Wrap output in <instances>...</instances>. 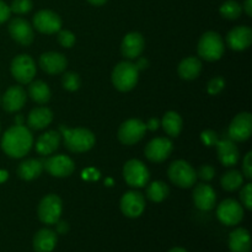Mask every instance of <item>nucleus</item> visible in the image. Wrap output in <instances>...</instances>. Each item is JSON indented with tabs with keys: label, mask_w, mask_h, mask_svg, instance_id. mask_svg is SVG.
<instances>
[{
	"label": "nucleus",
	"mask_w": 252,
	"mask_h": 252,
	"mask_svg": "<svg viewBox=\"0 0 252 252\" xmlns=\"http://www.w3.org/2000/svg\"><path fill=\"white\" fill-rule=\"evenodd\" d=\"M33 145L31 130L24 125H15L2 134L1 149L12 159H21L27 155Z\"/></svg>",
	"instance_id": "f257e3e1"
},
{
	"label": "nucleus",
	"mask_w": 252,
	"mask_h": 252,
	"mask_svg": "<svg viewBox=\"0 0 252 252\" xmlns=\"http://www.w3.org/2000/svg\"><path fill=\"white\" fill-rule=\"evenodd\" d=\"M59 133L64 139V145L71 153H86L94 148L96 143L95 134L86 128H66L59 126Z\"/></svg>",
	"instance_id": "f03ea898"
},
{
	"label": "nucleus",
	"mask_w": 252,
	"mask_h": 252,
	"mask_svg": "<svg viewBox=\"0 0 252 252\" xmlns=\"http://www.w3.org/2000/svg\"><path fill=\"white\" fill-rule=\"evenodd\" d=\"M139 79V70L132 62H121L112 70L111 80L118 91L127 93L135 88Z\"/></svg>",
	"instance_id": "7ed1b4c3"
},
{
	"label": "nucleus",
	"mask_w": 252,
	"mask_h": 252,
	"mask_svg": "<svg viewBox=\"0 0 252 252\" xmlns=\"http://www.w3.org/2000/svg\"><path fill=\"white\" fill-rule=\"evenodd\" d=\"M225 52V44L219 33L208 31L201 36L197 46V53L203 61L216 62L223 57Z\"/></svg>",
	"instance_id": "20e7f679"
},
{
	"label": "nucleus",
	"mask_w": 252,
	"mask_h": 252,
	"mask_svg": "<svg viewBox=\"0 0 252 252\" xmlns=\"http://www.w3.org/2000/svg\"><path fill=\"white\" fill-rule=\"evenodd\" d=\"M167 176L175 186L180 189H191L197 181V172L189 162L175 160L167 169Z\"/></svg>",
	"instance_id": "39448f33"
},
{
	"label": "nucleus",
	"mask_w": 252,
	"mask_h": 252,
	"mask_svg": "<svg viewBox=\"0 0 252 252\" xmlns=\"http://www.w3.org/2000/svg\"><path fill=\"white\" fill-rule=\"evenodd\" d=\"M63 211V202L61 197L54 193L47 194L41 199L37 208L39 220L47 225H54L61 219Z\"/></svg>",
	"instance_id": "423d86ee"
},
{
	"label": "nucleus",
	"mask_w": 252,
	"mask_h": 252,
	"mask_svg": "<svg viewBox=\"0 0 252 252\" xmlns=\"http://www.w3.org/2000/svg\"><path fill=\"white\" fill-rule=\"evenodd\" d=\"M10 71L17 83L30 84L36 76V63L29 54H20L12 59Z\"/></svg>",
	"instance_id": "0eeeda50"
},
{
	"label": "nucleus",
	"mask_w": 252,
	"mask_h": 252,
	"mask_svg": "<svg viewBox=\"0 0 252 252\" xmlns=\"http://www.w3.org/2000/svg\"><path fill=\"white\" fill-rule=\"evenodd\" d=\"M123 177L128 186L140 189L147 186L150 180V172L148 167L140 160H128L123 166Z\"/></svg>",
	"instance_id": "6e6552de"
},
{
	"label": "nucleus",
	"mask_w": 252,
	"mask_h": 252,
	"mask_svg": "<svg viewBox=\"0 0 252 252\" xmlns=\"http://www.w3.org/2000/svg\"><path fill=\"white\" fill-rule=\"evenodd\" d=\"M147 132V127L143 121L138 118H130L125 121L118 128L117 137L122 144L133 145L143 139Z\"/></svg>",
	"instance_id": "1a4fd4ad"
},
{
	"label": "nucleus",
	"mask_w": 252,
	"mask_h": 252,
	"mask_svg": "<svg viewBox=\"0 0 252 252\" xmlns=\"http://www.w3.org/2000/svg\"><path fill=\"white\" fill-rule=\"evenodd\" d=\"M217 217L224 225H238L244 219V207L235 199L226 198L217 208Z\"/></svg>",
	"instance_id": "9d476101"
},
{
	"label": "nucleus",
	"mask_w": 252,
	"mask_h": 252,
	"mask_svg": "<svg viewBox=\"0 0 252 252\" xmlns=\"http://www.w3.org/2000/svg\"><path fill=\"white\" fill-rule=\"evenodd\" d=\"M43 167L51 176L63 179V177H69L75 170V164L73 159L66 155H52L47 158L43 161Z\"/></svg>",
	"instance_id": "9b49d317"
},
{
	"label": "nucleus",
	"mask_w": 252,
	"mask_h": 252,
	"mask_svg": "<svg viewBox=\"0 0 252 252\" xmlns=\"http://www.w3.org/2000/svg\"><path fill=\"white\" fill-rule=\"evenodd\" d=\"M229 138L234 142H246L252 134V116L249 112H240L233 118L228 129Z\"/></svg>",
	"instance_id": "f8f14e48"
},
{
	"label": "nucleus",
	"mask_w": 252,
	"mask_h": 252,
	"mask_svg": "<svg viewBox=\"0 0 252 252\" xmlns=\"http://www.w3.org/2000/svg\"><path fill=\"white\" fill-rule=\"evenodd\" d=\"M174 144L171 139L165 137L154 138L145 147V157L152 162H162L171 155Z\"/></svg>",
	"instance_id": "ddd939ff"
},
{
	"label": "nucleus",
	"mask_w": 252,
	"mask_h": 252,
	"mask_svg": "<svg viewBox=\"0 0 252 252\" xmlns=\"http://www.w3.org/2000/svg\"><path fill=\"white\" fill-rule=\"evenodd\" d=\"M33 27L41 33L53 34L62 29V19L52 10H39L33 16Z\"/></svg>",
	"instance_id": "4468645a"
},
{
	"label": "nucleus",
	"mask_w": 252,
	"mask_h": 252,
	"mask_svg": "<svg viewBox=\"0 0 252 252\" xmlns=\"http://www.w3.org/2000/svg\"><path fill=\"white\" fill-rule=\"evenodd\" d=\"M121 212L128 218H138L144 213L145 198L143 193L138 191L126 192L120 202Z\"/></svg>",
	"instance_id": "2eb2a0df"
},
{
	"label": "nucleus",
	"mask_w": 252,
	"mask_h": 252,
	"mask_svg": "<svg viewBox=\"0 0 252 252\" xmlns=\"http://www.w3.org/2000/svg\"><path fill=\"white\" fill-rule=\"evenodd\" d=\"M9 33L15 42L22 46H29L33 42V29L29 21L21 17H15L9 24Z\"/></svg>",
	"instance_id": "dca6fc26"
},
{
	"label": "nucleus",
	"mask_w": 252,
	"mask_h": 252,
	"mask_svg": "<svg viewBox=\"0 0 252 252\" xmlns=\"http://www.w3.org/2000/svg\"><path fill=\"white\" fill-rule=\"evenodd\" d=\"M27 100V94L25 89L20 85L10 86L2 95L1 105L6 112L14 113L21 110Z\"/></svg>",
	"instance_id": "f3484780"
},
{
	"label": "nucleus",
	"mask_w": 252,
	"mask_h": 252,
	"mask_svg": "<svg viewBox=\"0 0 252 252\" xmlns=\"http://www.w3.org/2000/svg\"><path fill=\"white\" fill-rule=\"evenodd\" d=\"M193 203L197 209L202 212H209L214 208L217 202V193L209 185L199 184L194 187L192 193Z\"/></svg>",
	"instance_id": "a211bd4d"
},
{
	"label": "nucleus",
	"mask_w": 252,
	"mask_h": 252,
	"mask_svg": "<svg viewBox=\"0 0 252 252\" xmlns=\"http://www.w3.org/2000/svg\"><path fill=\"white\" fill-rule=\"evenodd\" d=\"M252 43V30L249 26H236L226 34V44L230 49L243 52Z\"/></svg>",
	"instance_id": "6ab92c4d"
},
{
	"label": "nucleus",
	"mask_w": 252,
	"mask_h": 252,
	"mask_svg": "<svg viewBox=\"0 0 252 252\" xmlns=\"http://www.w3.org/2000/svg\"><path fill=\"white\" fill-rule=\"evenodd\" d=\"M38 64L42 70L46 71L47 74L57 75L65 70L68 61H66L65 56L59 52H46L39 56Z\"/></svg>",
	"instance_id": "aec40b11"
},
{
	"label": "nucleus",
	"mask_w": 252,
	"mask_h": 252,
	"mask_svg": "<svg viewBox=\"0 0 252 252\" xmlns=\"http://www.w3.org/2000/svg\"><path fill=\"white\" fill-rule=\"evenodd\" d=\"M145 47L144 37L139 32H130L125 36L121 43V52L127 59H137Z\"/></svg>",
	"instance_id": "412c9836"
},
{
	"label": "nucleus",
	"mask_w": 252,
	"mask_h": 252,
	"mask_svg": "<svg viewBox=\"0 0 252 252\" xmlns=\"http://www.w3.org/2000/svg\"><path fill=\"white\" fill-rule=\"evenodd\" d=\"M216 147L218 159L221 165L229 167L238 164L239 159H240V153H239V149L234 140H231L230 138L229 139L218 140Z\"/></svg>",
	"instance_id": "4be33fe9"
},
{
	"label": "nucleus",
	"mask_w": 252,
	"mask_h": 252,
	"mask_svg": "<svg viewBox=\"0 0 252 252\" xmlns=\"http://www.w3.org/2000/svg\"><path fill=\"white\" fill-rule=\"evenodd\" d=\"M62 135L58 130H48L37 138L36 152L42 157L52 155L61 145Z\"/></svg>",
	"instance_id": "5701e85b"
},
{
	"label": "nucleus",
	"mask_w": 252,
	"mask_h": 252,
	"mask_svg": "<svg viewBox=\"0 0 252 252\" xmlns=\"http://www.w3.org/2000/svg\"><path fill=\"white\" fill-rule=\"evenodd\" d=\"M53 121V112L48 107H36L29 113L27 126L33 130H41L48 127Z\"/></svg>",
	"instance_id": "b1692460"
},
{
	"label": "nucleus",
	"mask_w": 252,
	"mask_h": 252,
	"mask_svg": "<svg viewBox=\"0 0 252 252\" xmlns=\"http://www.w3.org/2000/svg\"><path fill=\"white\" fill-rule=\"evenodd\" d=\"M57 234L51 229H41L33 236V250L36 252H52L57 245Z\"/></svg>",
	"instance_id": "393cba45"
},
{
	"label": "nucleus",
	"mask_w": 252,
	"mask_h": 252,
	"mask_svg": "<svg viewBox=\"0 0 252 252\" xmlns=\"http://www.w3.org/2000/svg\"><path fill=\"white\" fill-rule=\"evenodd\" d=\"M43 161L37 159H26L17 166V175L24 181H32L43 172Z\"/></svg>",
	"instance_id": "a878e982"
},
{
	"label": "nucleus",
	"mask_w": 252,
	"mask_h": 252,
	"mask_svg": "<svg viewBox=\"0 0 252 252\" xmlns=\"http://www.w3.org/2000/svg\"><path fill=\"white\" fill-rule=\"evenodd\" d=\"M201 71L202 62L196 57H187L184 61L180 62L179 66H177L179 76L184 80H194L198 78Z\"/></svg>",
	"instance_id": "bb28decb"
},
{
	"label": "nucleus",
	"mask_w": 252,
	"mask_h": 252,
	"mask_svg": "<svg viewBox=\"0 0 252 252\" xmlns=\"http://www.w3.org/2000/svg\"><path fill=\"white\" fill-rule=\"evenodd\" d=\"M229 249L231 252H250V233L244 228H239L231 231L229 235Z\"/></svg>",
	"instance_id": "cd10ccee"
},
{
	"label": "nucleus",
	"mask_w": 252,
	"mask_h": 252,
	"mask_svg": "<svg viewBox=\"0 0 252 252\" xmlns=\"http://www.w3.org/2000/svg\"><path fill=\"white\" fill-rule=\"evenodd\" d=\"M27 95L31 97L32 101L39 105H46L49 100H51V89H49L48 84L44 83L43 80H32L29 84V91Z\"/></svg>",
	"instance_id": "c85d7f7f"
},
{
	"label": "nucleus",
	"mask_w": 252,
	"mask_h": 252,
	"mask_svg": "<svg viewBox=\"0 0 252 252\" xmlns=\"http://www.w3.org/2000/svg\"><path fill=\"white\" fill-rule=\"evenodd\" d=\"M161 126L164 128L165 133L172 138L179 137L180 133L182 130V126H184V121H182L181 116L175 111H169L164 115L161 120Z\"/></svg>",
	"instance_id": "c756f323"
},
{
	"label": "nucleus",
	"mask_w": 252,
	"mask_h": 252,
	"mask_svg": "<svg viewBox=\"0 0 252 252\" xmlns=\"http://www.w3.org/2000/svg\"><path fill=\"white\" fill-rule=\"evenodd\" d=\"M170 189L165 182L162 181H153L150 182L145 189V196L149 201L155 202V203H160V202L165 201L169 197Z\"/></svg>",
	"instance_id": "7c9ffc66"
},
{
	"label": "nucleus",
	"mask_w": 252,
	"mask_h": 252,
	"mask_svg": "<svg viewBox=\"0 0 252 252\" xmlns=\"http://www.w3.org/2000/svg\"><path fill=\"white\" fill-rule=\"evenodd\" d=\"M220 185L225 191L234 192L244 185V176L238 170H230L225 172L220 179Z\"/></svg>",
	"instance_id": "2f4dec72"
},
{
	"label": "nucleus",
	"mask_w": 252,
	"mask_h": 252,
	"mask_svg": "<svg viewBox=\"0 0 252 252\" xmlns=\"http://www.w3.org/2000/svg\"><path fill=\"white\" fill-rule=\"evenodd\" d=\"M221 16L226 20H236L240 17L241 12H243V7L235 0H226L225 2H223L219 9Z\"/></svg>",
	"instance_id": "473e14b6"
},
{
	"label": "nucleus",
	"mask_w": 252,
	"mask_h": 252,
	"mask_svg": "<svg viewBox=\"0 0 252 252\" xmlns=\"http://www.w3.org/2000/svg\"><path fill=\"white\" fill-rule=\"evenodd\" d=\"M62 85L65 89L66 91H70V93H74V91L79 90L81 85L80 76L78 75L74 71H66L63 76H62Z\"/></svg>",
	"instance_id": "72a5a7b5"
},
{
	"label": "nucleus",
	"mask_w": 252,
	"mask_h": 252,
	"mask_svg": "<svg viewBox=\"0 0 252 252\" xmlns=\"http://www.w3.org/2000/svg\"><path fill=\"white\" fill-rule=\"evenodd\" d=\"M58 42L64 48H71L75 44V34L69 30H59L58 31Z\"/></svg>",
	"instance_id": "f704fd0d"
},
{
	"label": "nucleus",
	"mask_w": 252,
	"mask_h": 252,
	"mask_svg": "<svg viewBox=\"0 0 252 252\" xmlns=\"http://www.w3.org/2000/svg\"><path fill=\"white\" fill-rule=\"evenodd\" d=\"M33 7V4H32V0H14L10 6V10L15 14L24 15L30 12Z\"/></svg>",
	"instance_id": "c9c22d12"
},
{
	"label": "nucleus",
	"mask_w": 252,
	"mask_h": 252,
	"mask_svg": "<svg viewBox=\"0 0 252 252\" xmlns=\"http://www.w3.org/2000/svg\"><path fill=\"white\" fill-rule=\"evenodd\" d=\"M225 88V80L221 76H216V78L211 79L207 85V91L211 95H218Z\"/></svg>",
	"instance_id": "e433bc0d"
},
{
	"label": "nucleus",
	"mask_w": 252,
	"mask_h": 252,
	"mask_svg": "<svg viewBox=\"0 0 252 252\" xmlns=\"http://www.w3.org/2000/svg\"><path fill=\"white\" fill-rule=\"evenodd\" d=\"M240 201H241V206L244 208H246L248 211H251L252 209V185L251 184H246L245 186L243 187L240 192Z\"/></svg>",
	"instance_id": "4c0bfd02"
},
{
	"label": "nucleus",
	"mask_w": 252,
	"mask_h": 252,
	"mask_svg": "<svg viewBox=\"0 0 252 252\" xmlns=\"http://www.w3.org/2000/svg\"><path fill=\"white\" fill-rule=\"evenodd\" d=\"M201 140L206 147H213L218 143L219 135L218 133L212 129H206L201 133Z\"/></svg>",
	"instance_id": "58836bf2"
},
{
	"label": "nucleus",
	"mask_w": 252,
	"mask_h": 252,
	"mask_svg": "<svg viewBox=\"0 0 252 252\" xmlns=\"http://www.w3.org/2000/svg\"><path fill=\"white\" fill-rule=\"evenodd\" d=\"M197 172V177H199L201 180H203V181H211V180H213V177L216 176V170H214L213 166H211V165H203V166L199 167L198 171Z\"/></svg>",
	"instance_id": "ea45409f"
},
{
	"label": "nucleus",
	"mask_w": 252,
	"mask_h": 252,
	"mask_svg": "<svg viewBox=\"0 0 252 252\" xmlns=\"http://www.w3.org/2000/svg\"><path fill=\"white\" fill-rule=\"evenodd\" d=\"M243 174L248 180L252 179V152H249L243 160Z\"/></svg>",
	"instance_id": "a19ab883"
},
{
	"label": "nucleus",
	"mask_w": 252,
	"mask_h": 252,
	"mask_svg": "<svg viewBox=\"0 0 252 252\" xmlns=\"http://www.w3.org/2000/svg\"><path fill=\"white\" fill-rule=\"evenodd\" d=\"M81 175H83L84 180H88V181H96V180H98V177H100V171L94 169V167H88V169L84 170Z\"/></svg>",
	"instance_id": "79ce46f5"
},
{
	"label": "nucleus",
	"mask_w": 252,
	"mask_h": 252,
	"mask_svg": "<svg viewBox=\"0 0 252 252\" xmlns=\"http://www.w3.org/2000/svg\"><path fill=\"white\" fill-rule=\"evenodd\" d=\"M10 14H11L10 6H7L6 2L0 0V25L4 24V22H6L9 20Z\"/></svg>",
	"instance_id": "37998d69"
},
{
	"label": "nucleus",
	"mask_w": 252,
	"mask_h": 252,
	"mask_svg": "<svg viewBox=\"0 0 252 252\" xmlns=\"http://www.w3.org/2000/svg\"><path fill=\"white\" fill-rule=\"evenodd\" d=\"M57 225V233L58 234H62V235H64V234H66L69 231V224L66 223L65 220H58L56 223Z\"/></svg>",
	"instance_id": "c03bdc74"
},
{
	"label": "nucleus",
	"mask_w": 252,
	"mask_h": 252,
	"mask_svg": "<svg viewBox=\"0 0 252 252\" xmlns=\"http://www.w3.org/2000/svg\"><path fill=\"white\" fill-rule=\"evenodd\" d=\"M160 126V121L158 118H150L147 123H145V127L149 130H157Z\"/></svg>",
	"instance_id": "a18cd8bd"
},
{
	"label": "nucleus",
	"mask_w": 252,
	"mask_h": 252,
	"mask_svg": "<svg viewBox=\"0 0 252 252\" xmlns=\"http://www.w3.org/2000/svg\"><path fill=\"white\" fill-rule=\"evenodd\" d=\"M135 66H137L138 70H145V69L149 66V61L147 58H137V63H135Z\"/></svg>",
	"instance_id": "49530a36"
},
{
	"label": "nucleus",
	"mask_w": 252,
	"mask_h": 252,
	"mask_svg": "<svg viewBox=\"0 0 252 252\" xmlns=\"http://www.w3.org/2000/svg\"><path fill=\"white\" fill-rule=\"evenodd\" d=\"M244 11L249 17L252 16V0H245L244 2Z\"/></svg>",
	"instance_id": "de8ad7c7"
},
{
	"label": "nucleus",
	"mask_w": 252,
	"mask_h": 252,
	"mask_svg": "<svg viewBox=\"0 0 252 252\" xmlns=\"http://www.w3.org/2000/svg\"><path fill=\"white\" fill-rule=\"evenodd\" d=\"M9 179V172L6 170H0V184H4Z\"/></svg>",
	"instance_id": "09e8293b"
},
{
	"label": "nucleus",
	"mask_w": 252,
	"mask_h": 252,
	"mask_svg": "<svg viewBox=\"0 0 252 252\" xmlns=\"http://www.w3.org/2000/svg\"><path fill=\"white\" fill-rule=\"evenodd\" d=\"M91 5H95V6H101V5L106 4L107 0H88Z\"/></svg>",
	"instance_id": "8fccbe9b"
},
{
	"label": "nucleus",
	"mask_w": 252,
	"mask_h": 252,
	"mask_svg": "<svg viewBox=\"0 0 252 252\" xmlns=\"http://www.w3.org/2000/svg\"><path fill=\"white\" fill-rule=\"evenodd\" d=\"M15 122H16V125L22 126V125H24V117H22L21 115L16 116V117H15Z\"/></svg>",
	"instance_id": "3c124183"
},
{
	"label": "nucleus",
	"mask_w": 252,
	"mask_h": 252,
	"mask_svg": "<svg viewBox=\"0 0 252 252\" xmlns=\"http://www.w3.org/2000/svg\"><path fill=\"white\" fill-rule=\"evenodd\" d=\"M169 252H187V251L182 248H174V249H171Z\"/></svg>",
	"instance_id": "603ef678"
},
{
	"label": "nucleus",
	"mask_w": 252,
	"mask_h": 252,
	"mask_svg": "<svg viewBox=\"0 0 252 252\" xmlns=\"http://www.w3.org/2000/svg\"><path fill=\"white\" fill-rule=\"evenodd\" d=\"M106 184H107V186H111V185L113 184V181L111 179H107V180H106Z\"/></svg>",
	"instance_id": "864d4df0"
},
{
	"label": "nucleus",
	"mask_w": 252,
	"mask_h": 252,
	"mask_svg": "<svg viewBox=\"0 0 252 252\" xmlns=\"http://www.w3.org/2000/svg\"><path fill=\"white\" fill-rule=\"evenodd\" d=\"M0 103H1V97H0Z\"/></svg>",
	"instance_id": "5fc2aeb1"
},
{
	"label": "nucleus",
	"mask_w": 252,
	"mask_h": 252,
	"mask_svg": "<svg viewBox=\"0 0 252 252\" xmlns=\"http://www.w3.org/2000/svg\"><path fill=\"white\" fill-rule=\"evenodd\" d=\"M0 128H1V126H0Z\"/></svg>",
	"instance_id": "6e6d98bb"
}]
</instances>
